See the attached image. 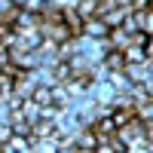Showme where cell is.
Instances as JSON below:
<instances>
[{
  "mask_svg": "<svg viewBox=\"0 0 153 153\" xmlns=\"http://www.w3.org/2000/svg\"><path fill=\"white\" fill-rule=\"evenodd\" d=\"M83 34H89V37H95V40H104V37L110 34V28L104 25V19H98V16H92V19H86V22H83Z\"/></svg>",
  "mask_w": 153,
  "mask_h": 153,
  "instance_id": "1",
  "label": "cell"
},
{
  "mask_svg": "<svg viewBox=\"0 0 153 153\" xmlns=\"http://www.w3.org/2000/svg\"><path fill=\"white\" fill-rule=\"evenodd\" d=\"M61 22L68 25L71 37H83V16L76 9H61Z\"/></svg>",
  "mask_w": 153,
  "mask_h": 153,
  "instance_id": "2",
  "label": "cell"
},
{
  "mask_svg": "<svg viewBox=\"0 0 153 153\" xmlns=\"http://www.w3.org/2000/svg\"><path fill=\"white\" fill-rule=\"evenodd\" d=\"M104 61H107L110 71H123V68H126V55H123V49H107Z\"/></svg>",
  "mask_w": 153,
  "mask_h": 153,
  "instance_id": "3",
  "label": "cell"
},
{
  "mask_svg": "<svg viewBox=\"0 0 153 153\" xmlns=\"http://www.w3.org/2000/svg\"><path fill=\"white\" fill-rule=\"evenodd\" d=\"M76 150H95V144H98V138H95V132H83L80 138H76Z\"/></svg>",
  "mask_w": 153,
  "mask_h": 153,
  "instance_id": "4",
  "label": "cell"
},
{
  "mask_svg": "<svg viewBox=\"0 0 153 153\" xmlns=\"http://www.w3.org/2000/svg\"><path fill=\"white\" fill-rule=\"evenodd\" d=\"M76 12L83 16V22H86V19H92L95 12H98V0H80V6H76Z\"/></svg>",
  "mask_w": 153,
  "mask_h": 153,
  "instance_id": "5",
  "label": "cell"
},
{
  "mask_svg": "<svg viewBox=\"0 0 153 153\" xmlns=\"http://www.w3.org/2000/svg\"><path fill=\"white\" fill-rule=\"evenodd\" d=\"M68 101H71V92H68V89H65V86H52V104H55V107H65Z\"/></svg>",
  "mask_w": 153,
  "mask_h": 153,
  "instance_id": "6",
  "label": "cell"
},
{
  "mask_svg": "<svg viewBox=\"0 0 153 153\" xmlns=\"http://www.w3.org/2000/svg\"><path fill=\"white\" fill-rule=\"evenodd\" d=\"M9 138H12V126H9V123H3V120H0V147H3V144L9 141Z\"/></svg>",
  "mask_w": 153,
  "mask_h": 153,
  "instance_id": "7",
  "label": "cell"
},
{
  "mask_svg": "<svg viewBox=\"0 0 153 153\" xmlns=\"http://www.w3.org/2000/svg\"><path fill=\"white\" fill-rule=\"evenodd\" d=\"M144 6H150V0H132V9H144Z\"/></svg>",
  "mask_w": 153,
  "mask_h": 153,
  "instance_id": "8",
  "label": "cell"
}]
</instances>
